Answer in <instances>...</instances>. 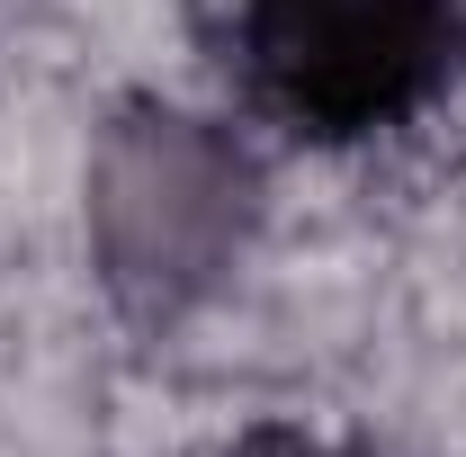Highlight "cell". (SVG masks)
I'll list each match as a JSON object with an SVG mask.
<instances>
[{
	"mask_svg": "<svg viewBox=\"0 0 466 457\" xmlns=\"http://www.w3.org/2000/svg\"><path fill=\"white\" fill-rule=\"evenodd\" d=\"M458 63L466 0H242L251 99L314 144H359L421 117Z\"/></svg>",
	"mask_w": 466,
	"mask_h": 457,
	"instance_id": "1",
	"label": "cell"
},
{
	"mask_svg": "<svg viewBox=\"0 0 466 457\" xmlns=\"http://www.w3.org/2000/svg\"><path fill=\"white\" fill-rule=\"evenodd\" d=\"M233 457H350L332 440H305V431H260V440H242Z\"/></svg>",
	"mask_w": 466,
	"mask_h": 457,
	"instance_id": "2",
	"label": "cell"
}]
</instances>
